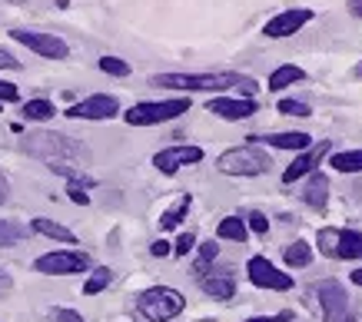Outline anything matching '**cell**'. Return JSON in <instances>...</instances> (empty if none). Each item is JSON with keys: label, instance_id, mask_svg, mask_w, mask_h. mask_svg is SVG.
Listing matches in <instances>:
<instances>
[{"label": "cell", "instance_id": "cell-1", "mask_svg": "<svg viewBox=\"0 0 362 322\" xmlns=\"http://www.w3.org/2000/svg\"><path fill=\"white\" fill-rule=\"evenodd\" d=\"M27 150L33 156H40L47 167L60 173V177L74 179V183H83V186H93V179L83 177V169L74 167V160L83 156V146H77L70 136H60V133H33L27 140Z\"/></svg>", "mask_w": 362, "mask_h": 322}, {"label": "cell", "instance_id": "cell-2", "mask_svg": "<svg viewBox=\"0 0 362 322\" xmlns=\"http://www.w3.org/2000/svg\"><path fill=\"white\" fill-rule=\"evenodd\" d=\"M153 87H176V90H243L252 100L256 93V80L243 77V73H156L150 80Z\"/></svg>", "mask_w": 362, "mask_h": 322}, {"label": "cell", "instance_id": "cell-3", "mask_svg": "<svg viewBox=\"0 0 362 322\" xmlns=\"http://www.w3.org/2000/svg\"><path fill=\"white\" fill-rule=\"evenodd\" d=\"M183 306H187L183 292H176V289H170V286L143 289L140 296H136V309H140L150 322H170V319H176V316L183 312Z\"/></svg>", "mask_w": 362, "mask_h": 322}, {"label": "cell", "instance_id": "cell-4", "mask_svg": "<svg viewBox=\"0 0 362 322\" xmlns=\"http://www.w3.org/2000/svg\"><path fill=\"white\" fill-rule=\"evenodd\" d=\"M216 167H220V173H230V177H259L269 169V156L263 150H256L252 143H246L220 153Z\"/></svg>", "mask_w": 362, "mask_h": 322}, {"label": "cell", "instance_id": "cell-5", "mask_svg": "<svg viewBox=\"0 0 362 322\" xmlns=\"http://www.w3.org/2000/svg\"><path fill=\"white\" fill-rule=\"evenodd\" d=\"M189 110V100H160V103H136L123 113L130 126H153V123H170Z\"/></svg>", "mask_w": 362, "mask_h": 322}, {"label": "cell", "instance_id": "cell-6", "mask_svg": "<svg viewBox=\"0 0 362 322\" xmlns=\"http://www.w3.org/2000/svg\"><path fill=\"white\" fill-rule=\"evenodd\" d=\"M33 269L44 273V276H74V273H87L90 269V256L80 253V249H57V253L37 256Z\"/></svg>", "mask_w": 362, "mask_h": 322}, {"label": "cell", "instance_id": "cell-7", "mask_svg": "<svg viewBox=\"0 0 362 322\" xmlns=\"http://www.w3.org/2000/svg\"><path fill=\"white\" fill-rule=\"evenodd\" d=\"M319 253L332 259H362V233L356 229H319Z\"/></svg>", "mask_w": 362, "mask_h": 322}, {"label": "cell", "instance_id": "cell-8", "mask_svg": "<svg viewBox=\"0 0 362 322\" xmlns=\"http://www.w3.org/2000/svg\"><path fill=\"white\" fill-rule=\"evenodd\" d=\"M316 296H319V306H322V316L326 322H359V316L352 312L349 306V296L346 289L336 282V279H326L316 286Z\"/></svg>", "mask_w": 362, "mask_h": 322}, {"label": "cell", "instance_id": "cell-9", "mask_svg": "<svg viewBox=\"0 0 362 322\" xmlns=\"http://www.w3.org/2000/svg\"><path fill=\"white\" fill-rule=\"evenodd\" d=\"M246 276H250L252 286H259V289H276V292L293 289V276H289V273H279L266 256H252L250 263H246Z\"/></svg>", "mask_w": 362, "mask_h": 322}, {"label": "cell", "instance_id": "cell-10", "mask_svg": "<svg viewBox=\"0 0 362 322\" xmlns=\"http://www.w3.org/2000/svg\"><path fill=\"white\" fill-rule=\"evenodd\" d=\"M117 113H120V100H117V97H110V93H93L87 100L74 103V107L66 110V117H70V120H110Z\"/></svg>", "mask_w": 362, "mask_h": 322}, {"label": "cell", "instance_id": "cell-11", "mask_svg": "<svg viewBox=\"0 0 362 322\" xmlns=\"http://www.w3.org/2000/svg\"><path fill=\"white\" fill-rule=\"evenodd\" d=\"M11 37L17 40V44L30 47L33 54L50 56V60H66V54H70V47H66L57 34H37V30H11Z\"/></svg>", "mask_w": 362, "mask_h": 322}, {"label": "cell", "instance_id": "cell-12", "mask_svg": "<svg viewBox=\"0 0 362 322\" xmlns=\"http://www.w3.org/2000/svg\"><path fill=\"white\" fill-rule=\"evenodd\" d=\"M199 160H203V150H199V146H166V150H160V153L153 156V167L160 169V173H166V177H173L180 167H193Z\"/></svg>", "mask_w": 362, "mask_h": 322}, {"label": "cell", "instance_id": "cell-13", "mask_svg": "<svg viewBox=\"0 0 362 322\" xmlns=\"http://www.w3.org/2000/svg\"><path fill=\"white\" fill-rule=\"evenodd\" d=\"M309 20H313V11H309V7H293V11L276 13L273 20L266 23L263 34L273 37V40H283V37H293L296 30H303Z\"/></svg>", "mask_w": 362, "mask_h": 322}, {"label": "cell", "instance_id": "cell-14", "mask_svg": "<svg viewBox=\"0 0 362 322\" xmlns=\"http://www.w3.org/2000/svg\"><path fill=\"white\" fill-rule=\"evenodd\" d=\"M329 146H332L329 140H322L319 146H309L306 153H299L296 160H293V163L283 169V183H286V186H289V183H296V179H303L306 173H316V163L326 153H329Z\"/></svg>", "mask_w": 362, "mask_h": 322}, {"label": "cell", "instance_id": "cell-15", "mask_svg": "<svg viewBox=\"0 0 362 322\" xmlns=\"http://www.w3.org/2000/svg\"><path fill=\"white\" fill-rule=\"evenodd\" d=\"M209 113H216L223 120H246L256 113V100H233V97H216L206 103Z\"/></svg>", "mask_w": 362, "mask_h": 322}, {"label": "cell", "instance_id": "cell-16", "mask_svg": "<svg viewBox=\"0 0 362 322\" xmlns=\"http://www.w3.org/2000/svg\"><path fill=\"white\" fill-rule=\"evenodd\" d=\"M199 286H203V292H206V296L223 299V302L236 296V279H233L230 273H216V269H213V273H206V276L199 279Z\"/></svg>", "mask_w": 362, "mask_h": 322}, {"label": "cell", "instance_id": "cell-17", "mask_svg": "<svg viewBox=\"0 0 362 322\" xmlns=\"http://www.w3.org/2000/svg\"><path fill=\"white\" fill-rule=\"evenodd\" d=\"M252 146L256 143H266V146H276V150H299L306 153L313 146V136L309 133H269V136H250Z\"/></svg>", "mask_w": 362, "mask_h": 322}, {"label": "cell", "instance_id": "cell-18", "mask_svg": "<svg viewBox=\"0 0 362 322\" xmlns=\"http://www.w3.org/2000/svg\"><path fill=\"white\" fill-rule=\"evenodd\" d=\"M303 200L313 206V210H322L326 203H329V179L322 177V173H309V183L306 189H303Z\"/></svg>", "mask_w": 362, "mask_h": 322}, {"label": "cell", "instance_id": "cell-19", "mask_svg": "<svg viewBox=\"0 0 362 322\" xmlns=\"http://www.w3.org/2000/svg\"><path fill=\"white\" fill-rule=\"evenodd\" d=\"M30 229L40 236H50V239H60V243H66V246L77 243V236L70 233V229H64V226L54 220H44V216H40V220H30Z\"/></svg>", "mask_w": 362, "mask_h": 322}, {"label": "cell", "instance_id": "cell-20", "mask_svg": "<svg viewBox=\"0 0 362 322\" xmlns=\"http://www.w3.org/2000/svg\"><path fill=\"white\" fill-rule=\"evenodd\" d=\"M216 236H220V239H233V243H246L250 226H246V220H240V216H226V220H220V226H216Z\"/></svg>", "mask_w": 362, "mask_h": 322}, {"label": "cell", "instance_id": "cell-21", "mask_svg": "<svg viewBox=\"0 0 362 322\" xmlns=\"http://www.w3.org/2000/svg\"><path fill=\"white\" fill-rule=\"evenodd\" d=\"M303 77H306V73H303L296 64H283V67H276L273 73H269V90H286V87H293V83H299Z\"/></svg>", "mask_w": 362, "mask_h": 322}, {"label": "cell", "instance_id": "cell-22", "mask_svg": "<svg viewBox=\"0 0 362 322\" xmlns=\"http://www.w3.org/2000/svg\"><path fill=\"white\" fill-rule=\"evenodd\" d=\"M283 259H286V266H293V269L309 266V263H313V246H309L306 239H296V243L286 246Z\"/></svg>", "mask_w": 362, "mask_h": 322}, {"label": "cell", "instance_id": "cell-23", "mask_svg": "<svg viewBox=\"0 0 362 322\" xmlns=\"http://www.w3.org/2000/svg\"><path fill=\"white\" fill-rule=\"evenodd\" d=\"M329 167L339 173H362V150H342L329 156Z\"/></svg>", "mask_w": 362, "mask_h": 322}, {"label": "cell", "instance_id": "cell-24", "mask_svg": "<svg viewBox=\"0 0 362 322\" xmlns=\"http://www.w3.org/2000/svg\"><path fill=\"white\" fill-rule=\"evenodd\" d=\"M113 282V273L107 266H100V269H93L90 273V279L83 282V296H97V292H103V289Z\"/></svg>", "mask_w": 362, "mask_h": 322}, {"label": "cell", "instance_id": "cell-25", "mask_svg": "<svg viewBox=\"0 0 362 322\" xmlns=\"http://www.w3.org/2000/svg\"><path fill=\"white\" fill-rule=\"evenodd\" d=\"M54 103L50 100H27L23 103V120H50V117H54Z\"/></svg>", "mask_w": 362, "mask_h": 322}, {"label": "cell", "instance_id": "cell-26", "mask_svg": "<svg viewBox=\"0 0 362 322\" xmlns=\"http://www.w3.org/2000/svg\"><path fill=\"white\" fill-rule=\"evenodd\" d=\"M23 226H17V222L11 220H0V249H11V246H17L23 239Z\"/></svg>", "mask_w": 362, "mask_h": 322}, {"label": "cell", "instance_id": "cell-27", "mask_svg": "<svg viewBox=\"0 0 362 322\" xmlns=\"http://www.w3.org/2000/svg\"><path fill=\"white\" fill-rule=\"evenodd\" d=\"M187 213H189V196H183L173 210H166L163 216H160V226H163V229H176V226L183 222V216H187Z\"/></svg>", "mask_w": 362, "mask_h": 322}, {"label": "cell", "instance_id": "cell-28", "mask_svg": "<svg viewBox=\"0 0 362 322\" xmlns=\"http://www.w3.org/2000/svg\"><path fill=\"white\" fill-rule=\"evenodd\" d=\"M216 256H220V246H216V243H203V246H199V263H197V269H193V276H197V279L206 276V273H209L206 266L216 259Z\"/></svg>", "mask_w": 362, "mask_h": 322}, {"label": "cell", "instance_id": "cell-29", "mask_svg": "<svg viewBox=\"0 0 362 322\" xmlns=\"http://www.w3.org/2000/svg\"><path fill=\"white\" fill-rule=\"evenodd\" d=\"M100 70L110 73V77H130V64L120 60V56H103V60H100Z\"/></svg>", "mask_w": 362, "mask_h": 322}, {"label": "cell", "instance_id": "cell-30", "mask_svg": "<svg viewBox=\"0 0 362 322\" xmlns=\"http://www.w3.org/2000/svg\"><path fill=\"white\" fill-rule=\"evenodd\" d=\"M279 113H286V117H313L309 103L303 100H279Z\"/></svg>", "mask_w": 362, "mask_h": 322}, {"label": "cell", "instance_id": "cell-31", "mask_svg": "<svg viewBox=\"0 0 362 322\" xmlns=\"http://www.w3.org/2000/svg\"><path fill=\"white\" fill-rule=\"evenodd\" d=\"M246 226H250L252 233H259V236H263V233H269V220H266V216H263V213H259V210H252L250 216H246Z\"/></svg>", "mask_w": 362, "mask_h": 322}, {"label": "cell", "instance_id": "cell-32", "mask_svg": "<svg viewBox=\"0 0 362 322\" xmlns=\"http://www.w3.org/2000/svg\"><path fill=\"white\" fill-rule=\"evenodd\" d=\"M83 189H87V186H83V183H74V179H70V186H66V193H70V200L77 203V206H87V203H90V196L83 193Z\"/></svg>", "mask_w": 362, "mask_h": 322}, {"label": "cell", "instance_id": "cell-33", "mask_svg": "<svg viewBox=\"0 0 362 322\" xmlns=\"http://www.w3.org/2000/svg\"><path fill=\"white\" fill-rule=\"evenodd\" d=\"M193 243H197V236H193V233H183V236H180V239H176L173 253H176V256H187L189 249H193Z\"/></svg>", "mask_w": 362, "mask_h": 322}, {"label": "cell", "instance_id": "cell-34", "mask_svg": "<svg viewBox=\"0 0 362 322\" xmlns=\"http://www.w3.org/2000/svg\"><path fill=\"white\" fill-rule=\"evenodd\" d=\"M50 316H54V322H83V316L74 309H54Z\"/></svg>", "mask_w": 362, "mask_h": 322}, {"label": "cell", "instance_id": "cell-35", "mask_svg": "<svg viewBox=\"0 0 362 322\" xmlns=\"http://www.w3.org/2000/svg\"><path fill=\"white\" fill-rule=\"evenodd\" d=\"M13 100H17V87L0 80V103H13Z\"/></svg>", "mask_w": 362, "mask_h": 322}, {"label": "cell", "instance_id": "cell-36", "mask_svg": "<svg viewBox=\"0 0 362 322\" xmlns=\"http://www.w3.org/2000/svg\"><path fill=\"white\" fill-rule=\"evenodd\" d=\"M293 319V312H279V316H252L246 322H289Z\"/></svg>", "mask_w": 362, "mask_h": 322}, {"label": "cell", "instance_id": "cell-37", "mask_svg": "<svg viewBox=\"0 0 362 322\" xmlns=\"http://www.w3.org/2000/svg\"><path fill=\"white\" fill-rule=\"evenodd\" d=\"M4 67H7V70H17V67H21V60H13L7 50H0V70H4Z\"/></svg>", "mask_w": 362, "mask_h": 322}, {"label": "cell", "instance_id": "cell-38", "mask_svg": "<svg viewBox=\"0 0 362 322\" xmlns=\"http://www.w3.org/2000/svg\"><path fill=\"white\" fill-rule=\"evenodd\" d=\"M150 253H153V256H166V253H170V243H166V239H156V243L150 246Z\"/></svg>", "mask_w": 362, "mask_h": 322}, {"label": "cell", "instance_id": "cell-39", "mask_svg": "<svg viewBox=\"0 0 362 322\" xmlns=\"http://www.w3.org/2000/svg\"><path fill=\"white\" fill-rule=\"evenodd\" d=\"M349 11L356 13V17H362V0H349Z\"/></svg>", "mask_w": 362, "mask_h": 322}, {"label": "cell", "instance_id": "cell-40", "mask_svg": "<svg viewBox=\"0 0 362 322\" xmlns=\"http://www.w3.org/2000/svg\"><path fill=\"white\" fill-rule=\"evenodd\" d=\"M7 200V179H4V173H0V203Z\"/></svg>", "mask_w": 362, "mask_h": 322}, {"label": "cell", "instance_id": "cell-41", "mask_svg": "<svg viewBox=\"0 0 362 322\" xmlns=\"http://www.w3.org/2000/svg\"><path fill=\"white\" fill-rule=\"evenodd\" d=\"M352 282H356V286H362V266L356 269V273H352Z\"/></svg>", "mask_w": 362, "mask_h": 322}, {"label": "cell", "instance_id": "cell-42", "mask_svg": "<svg viewBox=\"0 0 362 322\" xmlns=\"http://www.w3.org/2000/svg\"><path fill=\"white\" fill-rule=\"evenodd\" d=\"M356 73H359V77H362V64H359V67H356Z\"/></svg>", "mask_w": 362, "mask_h": 322}]
</instances>
